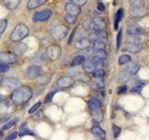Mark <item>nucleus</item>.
Returning <instances> with one entry per match:
<instances>
[{
  "label": "nucleus",
  "mask_w": 149,
  "mask_h": 140,
  "mask_svg": "<svg viewBox=\"0 0 149 140\" xmlns=\"http://www.w3.org/2000/svg\"><path fill=\"white\" fill-rule=\"evenodd\" d=\"M33 95V92L30 87L22 86L16 88L11 94V100L15 105H22L29 101Z\"/></svg>",
  "instance_id": "f257e3e1"
},
{
  "label": "nucleus",
  "mask_w": 149,
  "mask_h": 140,
  "mask_svg": "<svg viewBox=\"0 0 149 140\" xmlns=\"http://www.w3.org/2000/svg\"><path fill=\"white\" fill-rule=\"evenodd\" d=\"M28 34H29L28 27L23 23H20L14 28L13 32L10 35V39L14 42H19L24 38L25 36H27Z\"/></svg>",
  "instance_id": "f03ea898"
},
{
  "label": "nucleus",
  "mask_w": 149,
  "mask_h": 140,
  "mask_svg": "<svg viewBox=\"0 0 149 140\" xmlns=\"http://www.w3.org/2000/svg\"><path fill=\"white\" fill-rule=\"evenodd\" d=\"M68 27L65 25H58L52 28L50 31V35L56 40H61L67 36Z\"/></svg>",
  "instance_id": "7ed1b4c3"
},
{
  "label": "nucleus",
  "mask_w": 149,
  "mask_h": 140,
  "mask_svg": "<svg viewBox=\"0 0 149 140\" xmlns=\"http://www.w3.org/2000/svg\"><path fill=\"white\" fill-rule=\"evenodd\" d=\"M48 58L51 61H56L60 58L61 54H62V50L59 46H55V45H51L48 47L47 49V52H46Z\"/></svg>",
  "instance_id": "20e7f679"
},
{
  "label": "nucleus",
  "mask_w": 149,
  "mask_h": 140,
  "mask_svg": "<svg viewBox=\"0 0 149 140\" xmlns=\"http://www.w3.org/2000/svg\"><path fill=\"white\" fill-rule=\"evenodd\" d=\"M52 16V10L51 9H45L39 12H36L33 16V21L35 22H46Z\"/></svg>",
  "instance_id": "39448f33"
},
{
  "label": "nucleus",
  "mask_w": 149,
  "mask_h": 140,
  "mask_svg": "<svg viewBox=\"0 0 149 140\" xmlns=\"http://www.w3.org/2000/svg\"><path fill=\"white\" fill-rule=\"evenodd\" d=\"M43 73V69L39 65H30L29 67L26 69V77L29 79L36 78L40 74Z\"/></svg>",
  "instance_id": "423d86ee"
},
{
  "label": "nucleus",
  "mask_w": 149,
  "mask_h": 140,
  "mask_svg": "<svg viewBox=\"0 0 149 140\" xmlns=\"http://www.w3.org/2000/svg\"><path fill=\"white\" fill-rule=\"evenodd\" d=\"M0 62L7 64H14L15 62H17V57L13 53L3 51V52H0Z\"/></svg>",
  "instance_id": "0eeeda50"
},
{
  "label": "nucleus",
  "mask_w": 149,
  "mask_h": 140,
  "mask_svg": "<svg viewBox=\"0 0 149 140\" xmlns=\"http://www.w3.org/2000/svg\"><path fill=\"white\" fill-rule=\"evenodd\" d=\"M130 13L132 18H142L146 15V9L144 7H132Z\"/></svg>",
  "instance_id": "6e6552de"
},
{
  "label": "nucleus",
  "mask_w": 149,
  "mask_h": 140,
  "mask_svg": "<svg viewBox=\"0 0 149 140\" xmlns=\"http://www.w3.org/2000/svg\"><path fill=\"white\" fill-rule=\"evenodd\" d=\"M74 84V80L70 77H62L57 80V85L60 88H69Z\"/></svg>",
  "instance_id": "1a4fd4ad"
},
{
  "label": "nucleus",
  "mask_w": 149,
  "mask_h": 140,
  "mask_svg": "<svg viewBox=\"0 0 149 140\" xmlns=\"http://www.w3.org/2000/svg\"><path fill=\"white\" fill-rule=\"evenodd\" d=\"M65 11L67 12V14H70V15H74L77 16L79 13L81 12V9L79 8V6L74 4V3H67L65 5Z\"/></svg>",
  "instance_id": "9d476101"
},
{
  "label": "nucleus",
  "mask_w": 149,
  "mask_h": 140,
  "mask_svg": "<svg viewBox=\"0 0 149 140\" xmlns=\"http://www.w3.org/2000/svg\"><path fill=\"white\" fill-rule=\"evenodd\" d=\"M144 33H146V31H144L143 28L137 25H132L127 29V34L130 36H140L143 35Z\"/></svg>",
  "instance_id": "9b49d317"
},
{
  "label": "nucleus",
  "mask_w": 149,
  "mask_h": 140,
  "mask_svg": "<svg viewBox=\"0 0 149 140\" xmlns=\"http://www.w3.org/2000/svg\"><path fill=\"white\" fill-rule=\"evenodd\" d=\"M139 69H140L139 64H132L128 65V66L123 70L122 73L125 74L126 76H134V75L139 71Z\"/></svg>",
  "instance_id": "f8f14e48"
},
{
  "label": "nucleus",
  "mask_w": 149,
  "mask_h": 140,
  "mask_svg": "<svg viewBox=\"0 0 149 140\" xmlns=\"http://www.w3.org/2000/svg\"><path fill=\"white\" fill-rule=\"evenodd\" d=\"M27 49H28L27 45L25 43H22L21 42V43H18L17 45L13 46L12 51H13V53L16 55H22L27 50Z\"/></svg>",
  "instance_id": "ddd939ff"
},
{
  "label": "nucleus",
  "mask_w": 149,
  "mask_h": 140,
  "mask_svg": "<svg viewBox=\"0 0 149 140\" xmlns=\"http://www.w3.org/2000/svg\"><path fill=\"white\" fill-rule=\"evenodd\" d=\"M91 40H88V38H82L77 40L76 43H74V48L77 50H83L91 47Z\"/></svg>",
  "instance_id": "4468645a"
},
{
  "label": "nucleus",
  "mask_w": 149,
  "mask_h": 140,
  "mask_svg": "<svg viewBox=\"0 0 149 140\" xmlns=\"http://www.w3.org/2000/svg\"><path fill=\"white\" fill-rule=\"evenodd\" d=\"M143 47L141 43H129L127 45L126 50L132 53H137V52H140V51L143 50Z\"/></svg>",
  "instance_id": "2eb2a0df"
},
{
  "label": "nucleus",
  "mask_w": 149,
  "mask_h": 140,
  "mask_svg": "<svg viewBox=\"0 0 149 140\" xmlns=\"http://www.w3.org/2000/svg\"><path fill=\"white\" fill-rule=\"evenodd\" d=\"M47 0H29L27 3V8L28 9H35L36 8H39L45 5Z\"/></svg>",
  "instance_id": "dca6fc26"
},
{
  "label": "nucleus",
  "mask_w": 149,
  "mask_h": 140,
  "mask_svg": "<svg viewBox=\"0 0 149 140\" xmlns=\"http://www.w3.org/2000/svg\"><path fill=\"white\" fill-rule=\"evenodd\" d=\"M5 85L10 89H16L21 85V82L20 80H18V79L14 78H8L5 80Z\"/></svg>",
  "instance_id": "f3484780"
},
{
  "label": "nucleus",
  "mask_w": 149,
  "mask_h": 140,
  "mask_svg": "<svg viewBox=\"0 0 149 140\" xmlns=\"http://www.w3.org/2000/svg\"><path fill=\"white\" fill-rule=\"evenodd\" d=\"M91 133L95 135V136L97 137H100L102 139H104L105 136H106V133L105 131L102 130L101 127H99V126H93L92 129H91Z\"/></svg>",
  "instance_id": "a211bd4d"
},
{
  "label": "nucleus",
  "mask_w": 149,
  "mask_h": 140,
  "mask_svg": "<svg viewBox=\"0 0 149 140\" xmlns=\"http://www.w3.org/2000/svg\"><path fill=\"white\" fill-rule=\"evenodd\" d=\"M51 79V75L50 74H44L42 75L40 74L38 77H37V82L41 85H47L48 83H49Z\"/></svg>",
  "instance_id": "6ab92c4d"
},
{
  "label": "nucleus",
  "mask_w": 149,
  "mask_h": 140,
  "mask_svg": "<svg viewBox=\"0 0 149 140\" xmlns=\"http://www.w3.org/2000/svg\"><path fill=\"white\" fill-rule=\"evenodd\" d=\"M3 2L8 9L13 10L20 5L21 0H3Z\"/></svg>",
  "instance_id": "aec40b11"
},
{
  "label": "nucleus",
  "mask_w": 149,
  "mask_h": 140,
  "mask_svg": "<svg viewBox=\"0 0 149 140\" xmlns=\"http://www.w3.org/2000/svg\"><path fill=\"white\" fill-rule=\"evenodd\" d=\"M93 22H94V28L96 29H104L106 26L104 20L101 17H96Z\"/></svg>",
  "instance_id": "412c9836"
},
{
  "label": "nucleus",
  "mask_w": 149,
  "mask_h": 140,
  "mask_svg": "<svg viewBox=\"0 0 149 140\" xmlns=\"http://www.w3.org/2000/svg\"><path fill=\"white\" fill-rule=\"evenodd\" d=\"M123 14H124L123 8H119L118 10V12H116V18H115V30H118V23L121 21V19H122Z\"/></svg>",
  "instance_id": "4be33fe9"
},
{
  "label": "nucleus",
  "mask_w": 149,
  "mask_h": 140,
  "mask_svg": "<svg viewBox=\"0 0 149 140\" xmlns=\"http://www.w3.org/2000/svg\"><path fill=\"white\" fill-rule=\"evenodd\" d=\"M86 61V58L84 55H77L74 58L72 62V66H77V65H81Z\"/></svg>",
  "instance_id": "5701e85b"
},
{
  "label": "nucleus",
  "mask_w": 149,
  "mask_h": 140,
  "mask_svg": "<svg viewBox=\"0 0 149 140\" xmlns=\"http://www.w3.org/2000/svg\"><path fill=\"white\" fill-rule=\"evenodd\" d=\"M83 68H84V70H85L86 72L92 73L95 70L96 66L93 64V63L91 62V61H90V62H86V61H85V62L83 63Z\"/></svg>",
  "instance_id": "b1692460"
},
{
  "label": "nucleus",
  "mask_w": 149,
  "mask_h": 140,
  "mask_svg": "<svg viewBox=\"0 0 149 140\" xmlns=\"http://www.w3.org/2000/svg\"><path fill=\"white\" fill-rule=\"evenodd\" d=\"M83 28L86 31H91L94 29V22L91 19H87L83 22Z\"/></svg>",
  "instance_id": "393cba45"
},
{
  "label": "nucleus",
  "mask_w": 149,
  "mask_h": 140,
  "mask_svg": "<svg viewBox=\"0 0 149 140\" xmlns=\"http://www.w3.org/2000/svg\"><path fill=\"white\" fill-rule=\"evenodd\" d=\"M130 61H132V58H130V56L127 55V54H125V55H121L120 57L118 58V64L119 65H122V64H128L130 63Z\"/></svg>",
  "instance_id": "a878e982"
},
{
  "label": "nucleus",
  "mask_w": 149,
  "mask_h": 140,
  "mask_svg": "<svg viewBox=\"0 0 149 140\" xmlns=\"http://www.w3.org/2000/svg\"><path fill=\"white\" fill-rule=\"evenodd\" d=\"M104 42L102 40H98L95 39L93 41V49L94 50H101V49H104Z\"/></svg>",
  "instance_id": "bb28decb"
},
{
  "label": "nucleus",
  "mask_w": 149,
  "mask_h": 140,
  "mask_svg": "<svg viewBox=\"0 0 149 140\" xmlns=\"http://www.w3.org/2000/svg\"><path fill=\"white\" fill-rule=\"evenodd\" d=\"M130 4L132 7H144L146 6L144 0H130Z\"/></svg>",
  "instance_id": "cd10ccee"
},
{
  "label": "nucleus",
  "mask_w": 149,
  "mask_h": 140,
  "mask_svg": "<svg viewBox=\"0 0 149 140\" xmlns=\"http://www.w3.org/2000/svg\"><path fill=\"white\" fill-rule=\"evenodd\" d=\"M146 86V83H139V84H136L134 87H132V92H135V93H140L142 92V89Z\"/></svg>",
  "instance_id": "c85d7f7f"
},
{
  "label": "nucleus",
  "mask_w": 149,
  "mask_h": 140,
  "mask_svg": "<svg viewBox=\"0 0 149 140\" xmlns=\"http://www.w3.org/2000/svg\"><path fill=\"white\" fill-rule=\"evenodd\" d=\"M127 39H128L129 43H142L143 42V39L141 37L136 36H130Z\"/></svg>",
  "instance_id": "c756f323"
},
{
  "label": "nucleus",
  "mask_w": 149,
  "mask_h": 140,
  "mask_svg": "<svg viewBox=\"0 0 149 140\" xmlns=\"http://www.w3.org/2000/svg\"><path fill=\"white\" fill-rule=\"evenodd\" d=\"M94 54L97 57H99L101 59H104L106 58V52L104 49H101V50H94Z\"/></svg>",
  "instance_id": "7c9ffc66"
},
{
  "label": "nucleus",
  "mask_w": 149,
  "mask_h": 140,
  "mask_svg": "<svg viewBox=\"0 0 149 140\" xmlns=\"http://www.w3.org/2000/svg\"><path fill=\"white\" fill-rule=\"evenodd\" d=\"M94 35L101 38H107V33L104 31V29H96Z\"/></svg>",
  "instance_id": "2f4dec72"
},
{
  "label": "nucleus",
  "mask_w": 149,
  "mask_h": 140,
  "mask_svg": "<svg viewBox=\"0 0 149 140\" xmlns=\"http://www.w3.org/2000/svg\"><path fill=\"white\" fill-rule=\"evenodd\" d=\"M18 118H16V119H13L12 120H10V121H8V123H6L4 126H3V128H2V132H4V131H6V130H8V129H9L10 127H12V126L15 124L17 121H18Z\"/></svg>",
  "instance_id": "473e14b6"
},
{
  "label": "nucleus",
  "mask_w": 149,
  "mask_h": 140,
  "mask_svg": "<svg viewBox=\"0 0 149 140\" xmlns=\"http://www.w3.org/2000/svg\"><path fill=\"white\" fill-rule=\"evenodd\" d=\"M65 20H66L67 22H69L70 24H74V23H77V17L74 15H70V14H66V15H65Z\"/></svg>",
  "instance_id": "72a5a7b5"
},
{
  "label": "nucleus",
  "mask_w": 149,
  "mask_h": 140,
  "mask_svg": "<svg viewBox=\"0 0 149 140\" xmlns=\"http://www.w3.org/2000/svg\"><path fill=\"white\" fill-rule=\"evenodd\" d=\"M92 75H93V77H94L95 78H104V71L102 69H96V70H94V71L92 72Z\"/></svg>",
  "instance_id": "f704fd0d"
},
{
  "label": "nucleus",
  "mask_w": 149,
  "mask_h": 140,
  "mask_svg": "<svg viewBox=\"0 0 149 140\" xmlns=\"http://www.w3.org/2000/svg\"><path fill=\"white\" fill-rule=\"evenodd\" d=\"M91 62L93 63V64L95 65V66L97 67L98 65H101V64H102L104 63V59H101V58H99V57H97V56H94L92 59H91Z\"/></svg>",
  "instance_id": "c9c22d12"
},
{
  "label": "nucleus",
  "mask_w": 149,
  "mask_h": 140,
  "mask_svg": "<svg viewBox=\"0 0 149 140\" xmlns=\"http://www.w3.org/2000/svg\"><path fill=\"white\" fill-rule=\"evenodd\" d=\"M7 25H8V21L6 19H4V20H0V35L2 34V33L5 31V29L7 28Z\"/></svg>",
  "instance_id": "e433bc0d"
},
{
  "label": "nucleus",
  "mask_w": 149,
  "mask_h": 140,
  "mask_svg": "<svg viewBox=\"0 0 149 140\" xmlns=\"http://www.w3.org/2000/svg\"><path fill=\"white\" fill-rule=\"evenodd\" d=\"M113 134H114V137L115 138H118V136L119 135V134L121 133V128L118 127V126H116V125H113Z\"/></svg>",
  "instance_id": "4c0bfd02"
},
{
  "label": "nucleus",
  "mask_w": 149,
  "mask_h": 140,
  "mask_svg": "<svg viewBox=\"0 0 149 140\" xmlns=\"http://www.w3.org/2000/svg\"><path fill=\"white\" fill-rule=\"evenodd\" d=\"M97 79L95 80V85H96V87L97 88H100V89H102V88H104V80H102V78H96Z\"/></svg>",
  "instance_id": "58836bf2"
},
{
  "label": "nucleus",
  "mask_w": 149,
  "mask_h": 140,
  "mask_svg": "<svg viewBox=\"0 0 149 140\" xmlns=\"http://www.w3.org/2000/svg\"><path fill=\"white\" fill-rule=\"evenodd\" d=\"M121 39H122V29H120L118 34V39H116V49L118 50H119L121 46Z\"/></svg>",
  "instance_id": "ea45409f"
},
{
  "label": "nucleus",
  "mask_w": 149,
  "mask_h": 140,
  "mask_svg": "<svg viewBox=\"0 0 149 140\" xmlns=\"http://www.w3.org/2000/svg\"><path fill=\"white\" fill-rule=\"evenodd\" d=\"M9 70V66L8 64H4L0 62V73H4V72H7Z\"/></svg>",
  "instance_id": "a19ab883"
},
{
  "label": "nucleus",
  "mask_w": 149,
  "mask_h": 140,
  "mask_svg": "<svg viewBox=\"0 0 149 140\" xmlns=\"http://www.w3.org/2000/svg\"><path fill=\"white\" fill-rule=\"evenodd\" d=\"M40 105H41V103H40V102H37L36 104H35V105L31 107V108L29 109V111H28V112H29V114H33L35 111H36L37 109H38V107L40 106Z\"/></svg>",
  "instance_id": "79ce46f5"
},
{
  "label": "nucleus",
  "mask_w": 149,
  "mask_h": 140,
  "mask_svg": "<svg viewBox=\"0 0 149 140\" xmlns=\"http://www.w3.org/2000/svg\"><path fill=\"white\" fill-rule=\"evenodd\" d=\"M56 92H57L56 91H53V92H49V94L46 96V98H45V103H49L50 101H52V98H53V96H54V94H55Z\"/></svg>",
  "instance_id": "37998d69"
},
{
  "label": "nucleus",
  "mask_w": 149,
  "mask_h": 140,
  "mask_svg": "<svg viewBox=\"0 0 149 140\" xmlns=\"http://www.w3.org/2000/svg\"><path fill=\"white\" fill-rule=\"evenodd\" d=\"M72 3L77 5V6H84V5H86L88 0H70Z\"/></svg>",
  "instance_id": "c03bdc74"
},
{
  "label": "nucleus",
  "mask_w": 149,
  "mask_h": 140,
  "mask_svg": "<svg viewBox=\"0 0 149 140\" xmlns=\"http://www.w3.org/2000/svg\"><path fill=\"white\" fill-rule=\"evenodd\" d=\"M88 107H90V109L93 112V111H96V110H99L101 107H99L98 106L94 105V104H92V103L91 102H88Z\"/></svg>",
  "instance_id": "a18cd8bd"
},
{
  "label": "nucleus",
  "mask_w": 149,
  "mask_h": 140,
  "mask_svg": "<svg viewBox=\"0 0 149 140\" xmlns=\"http://www.w3.org/2000/svg\"><path fill=\"white\" fill-rule=\"evenodd\" d=\"M90 102L91 103H92V104H94V105H96V106H98L99 107H101V106H102V103L97 99V98H95V97H91V100H90Z\"/></svg>",
  "instance_id": "49530a36"
},
{
  "label": "nucleus",
  "mask_w": 149,
  "mask_h": 140,
  "mask_svg": "<svg viewBox=\"0 0 149 140\" xmlns=\"http://www.w3.org/2000/svg\"><path fill=\"white\" fill-rule=\"evenodd\" d=\"M127 85H123V86H120L118 88V94H121V93H124L125 92H127Z\"/></svg>",
  "instance_id": "de8ad7c7"
},
{
  "label": "nucleus",
  "mask_w": 149,
  "mask_h": 140,
  "mask_svg": "<svg viewBox=\"0 0 149 140\" xmlns=\"http://www.w3.org/2000/svg\"><path fill=\"white\" fill-rule=\"evenodd\" d=\"M22 130V132L20 134V136H23V135H25V134H34L32 132H30V131L28 130V129H26V128H23Z\"/></svg>",
  "instance_id": "09e8293b"
},
{
  "label": "nucleus",
  "mask_w": 149,
  "mask_h": 140,
  "mask_svg": "<svg viewBox=\"0 0 149 140\" xmlns=\"http://www.w3.org/2000/svg\"><path fill=\"white\" fill-rule=\"evenodd\" d=\"M17 134H18V133L17 132H14V133H12V134H10L9 135H8V136L6 137V139H15L16 137H17Z\"/></svg>",
  "instance_id": "8fccbe9b"
},
{
  "label": "nucleus",
  "mask_w": 149,
  "mask_h": 140,
  "mask_svg": "<svg viewBox=\"0 0 149 140\" xmlns=\"http://www.w3.org/2000/svg\"><path fill=\"white\" fill-rule=\"evenodd\" d=\"M105 9V6L102 3L99 2V4H98V10H100V11H104Z\"/></svg>",
  "instance_id": "3c124183"
},
{
  "label": "nucleus",
  "mask_w": 149,
  "mask_h": 140,
  "mask_svg": "<svg viewBox=\"0 0 149 140\" xmlns=\"http://www.w3.org/2000/svg\"><path fill=\"white\" fill-rule=\"evenodd\" d=\"M76 35V29H74V31H73V33H72V35L70 36V37H69V40H68V44H70L72 42V40H73V37H74V36Z\"/></svg>",
  "instance_id": "603ef678"
},
{
  "label": "nucleus",
  "mask_w": 149,
  "mask_h": 140,
  "mask_svg": "<svg viewBox=\"0 0 149 140\" xmlns=\"http://www.w3.org/2000/svg\"><path fill=\"white\" fill-rule=\"evenodd\" d=\"M4 101V96L2 94H0V103Z\"/></svg>",
  "instance_id": "864d4df0"
},
{
  "label": "nucleus",
  "mask_w": 149,
  "mask_h": 140,
  "mask_svg": "<svg viewBox=\"0 0 149 140\" xmlns=\"http://www.w3.org/2000/svg\"><path fill=\"white\" fill-rule=\"evenodd\" d=\"M2 79H3V76H1V75H0V83H1Z\"/></svg>",
  "instance_id": "5fc2aeb1"
}]
</instances>
